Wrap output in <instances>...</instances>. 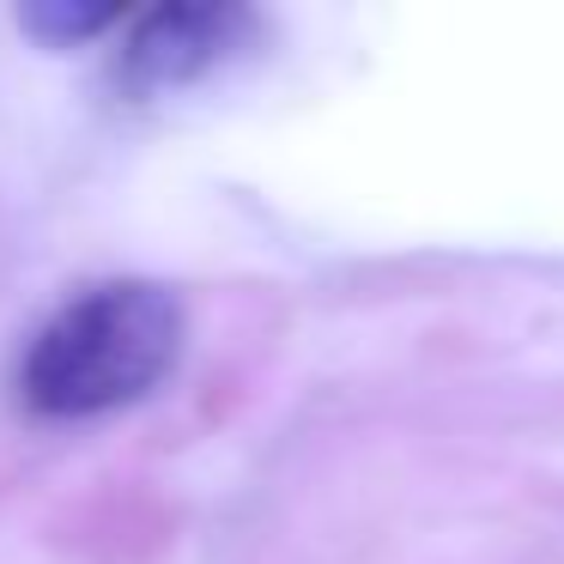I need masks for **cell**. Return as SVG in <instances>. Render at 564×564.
Here are the masks:
<instances>
[{
    "label": "cell",
    "mask_w": 564,
    "mask_h": 564,
    "mask_svg": "<svg viewBox=\"0 0 564 564\" xmlns=\"http://www.w3.org/2000/svg\"><path fill=\"white\" fill-rule=\"evenodd\" d=\"M188 352V310L159 280H104L37 322L13 370L19 406L43 425H86L152 401Z\"/></svg>",
    "instance_id": "obj_1"
},
{
    "label": "cell",
    "mask_w": 564,
    "mask_h": 564,
    "mask_svg": "<svg viewBox=\"0 0 564 564\" xmlns=\"http://www.w3.org/2000/svg\"><path fill=\"white\" fill-rule=\"evenodd\" d=\"M261 37V13L237 7V0H200V7H152L134 13L116 43L110 86L122 104H159L176 91L213 79L249 55Z\"/></svg>",
    "instance_id": "obj_2"
},
{
    "label": "cell",
    "mask_w": 564,
    "mask_h": 564,
    "mask_svg": "<svg viewBox=\"0 0 564 564\" xmlns=\"http://www.w3.org/2000/svg\"><path fill=\"white\" fill-rule=\"evenodd\" d=\"M13 19L37 50H86L104 31L122 25V7H104V0H31Z\"/></svg>",
    "instance_id": "obj_3"
}]
</instances>
